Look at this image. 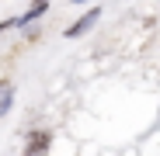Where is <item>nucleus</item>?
<instances>
[{"label": "nucleus", "instance_id": "f257e3e1", "mask_svg": "<svg viewBox=\"0 0 160 156\" xmlns=\"http://www.w3.org/2000/svg\"><path fill=\"white\" fill-rule=\"evenodd\" d=\"M94 21H98V11H91V14H87L84 21H80V24H77V28H70V35H77V31H87V28H91V24H94Z\"/></svg>", "mask_w": 160, "mask_h": 156}]
</instances>
